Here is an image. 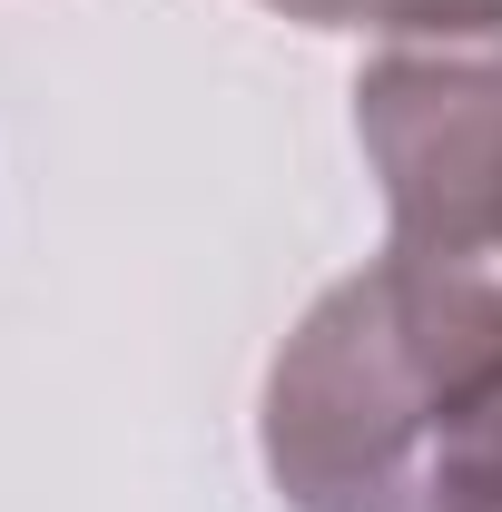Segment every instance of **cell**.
Instances as JSON below:
<instances>
[{"label": "cell", "mask_w": 502, "mask_h": 512, "mask_svg": "<svg viewBox=\"0 0 502 512\" xmlns=\"http://www.w3.org/2000/svg\"><path fill=\"white\" fill-rule=\"evenodd\" d=\"M286 512H502V266L384 247L266 365Z\"/></svg>", "instance_id": "1"}, {"label": "cell", "mask_w": 502, "mask_h": 512, "mask_svg": "<svg viewBox=\"0 0 502 512\" xmlns=\"http://www.w3.org/2000/svg\"><path fill=\"white\" fill-rule=\"evenodd\" d=\"M355 138L384 188V247L502 266V30L384 50L355 79Z\"/></svg>", "instance_id": "2"}, {"label": "cell", "mask_w": 502, "mask_h": 512, "mask_svg": "<svg viewBox=\"0 0 502 512\" xmlns=\"http://www.w3.org/2000/svg\"><path fill=\"white\" fill-rule=\"evenodd\" d=\"M306 30H365L394 50H424V40H483L502 30V0H266Z\"/></svg>", "instance_id": "3"}]
</instances>
